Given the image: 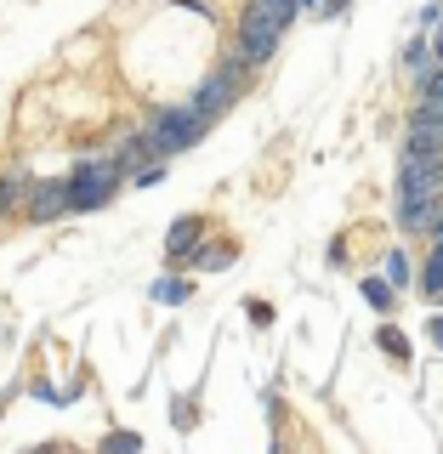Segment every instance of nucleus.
Here are the masks:
<instances>
[{
    "mask_svg": "<svg viewBox=\"0 0 443 454\" xmlns=\"http://www.w3.org/2000/svg\"><path fill=\"white\" fill-rule=\"evenodd\" d=\"M438 199H443V153H404V176H398L404 227H432Z\"/></svg>",
    "mask_w": 443,
    "mask_h": 454,
    "instance_id": "f257e3e1",
    "label": "nucleus"
},
{
    "mask_svg": "<svg viewBox=\"0 0 443 454\" xmlns=\"http://www.w3.org/2000/svg\"><path fill=\"white\" fill-rule=\"evenodd\" d=\"M296 6H302V0H250L245 23H239L245 63H267V57H273L279 35H284V28H290V18H296Z\"/></svg>",
    "mask_w": 443,
    "mask_h": 454,
    "instance_id": "f03ea898",
    "label": "nucleus"
},
{
    "mask_svg": "<svg viewBox=\"0 0 443 454\" xmlns=\"http://www.w3.org/2000/svg\"><path fill=\"white\" fill-rule=\"evenodd\" d=\"M205 137V120H199L194 108H160L148 120V131H142V142H148V153H182V148H194V142Z\"/></svg>",
    "mask_w": 443,
    "mask_h": 454,
    "instance_id": "7ed1b4c3",
    "label": "nucleus"
},
{
    "mask_svg": "<svg viewBox=\"0 0 443 454\" xmlns=\"http://www.w3.org/2000/svg\"><path fill=\"white\" fill-rule=\"evenodd\" d=\"M120 160H85L75 176H68V210H103L114 188H120Z\"/></svg>",
    "mask_w": 443,
    "mask_h": 454,
    "instance_id": "20e7f679",
    "label": "nucleus"
},
{
    "mask_svg": "<svg viewBox=\"0 0 443 454\" xmlns=\"http://www.w3.org/2000/svg\"><path fill=\"white\" fill-rule=\"evenodd\" d=\"M239 85H245V57H239V63H222L217 68V74H210L205 85H199V91H194V114H199V120H217V114H227V108H233V97H239Z\"/></svg>",
    "mask_w": 443,
    "mask_h": 454,
    "instance_id": "39448f33",
    "label": "nucleus"
},
{
    "mask_svg": "<svg viewBox=\"0 0 443 454\" xmlns=\"http://www.w3.org/2000/svg\"><path fill=\"white\" fill-rule=\"evenodd\" d=\"M23 216H28V222H57V216H68V176H63V182H28Z\"/></svg>",
    "mask_w": 443,
    "mask_h": 454,
    "instance_id": "423d86ee",
    "label": "nucleus"
},
{
    "mask_svg": "<svg viewBox=\"0 0 443 454\" xmlns=\"http://www.w3.org/2000/svg\"><path fill=\"white\" fill-rule=\"evenodd\" d=\"M409 153H443V108L421 103L409 120Z\"/></svg>",
    "mask_w": 443,
    "mask_h": 454,
    "instance_id": "0eeeda50",
    "label": "nucleus"
},
{
    "mask_svg": "<svg viewBox=\"0 0 443 454\" xmlns=\"http://www.w3.org/2000/svg\"><path fill=\"white\" fill-rule=\"evenodd\" d=\"M23 199H28V176L23 170H6V176H0V216H18Z\"/></svg>",
    "mask_w": 443,
    "mask_h": 454,
    "instance_id": "6e6552de",
    "label": "nucleus"
},
{
    "mask_svg": "<svg viewBox=\"0 0 443 454\" xmlns=\"http://www.w3.org/2000/svg\"><path fill=\"white\" fill-rule=\"evenodd\" d=\"M194 245H199V216H177V222H170V239H165V250L182 262V255H188Z\"/></svg>",
    "mask_w": 443,
    "mask_h": 454,
    "instance_id": "1a4fd4ad",
    "label": "nucleus"
},
{
    "mask_svg": "<svg viewBox=\"0 0 443 454\" xmlns=\"http://www.w3.org/2000/svg\"><path fill=\"white\" fill-rule=\"evenodd\" d=\"M421 290H426V295H443V245L432 250V262H426V273H421Z\"/></svg>",
    "mask_w": 443,
    "mask_h": 454,
    "instance_id": "9d476101",
    "label": "nucleus"
},
{
    "mask_svg": "<svg viewBox=\"0 0 443 454\" xmlns=\"http://www.w3.org/2000/svg\"><path fill=\"white\" fill-rule=\"evenodd\" d=\"M364 301L376 307V312H392V284H381V278H364Z\"/></svg>",
    "mask_w": 443,
    "mask_h": 454,
    "instance_id": "9b49d317",
    "label": "nucleus"
},
{
    "mask_svg": "<svg viewBox=\"0 0 443 454\" xmlns=\"http://www.w3.org/2000/svg\"><path fill=\"white\" fill-rule=\"evenodd\" d=\"M188 255L210 273V267H227V262H233V245H210V250H188Z\"/></svg>",
    "mask_w": 443,
    "mask_h": 454,
    "instance_id": "f8f14e48",
    "label": "nucleus"
},
{
    "mask_svg": "<svg viewBox=\"0 0 443 454\" xmlns=\"http://www.w3.org/2000/svg\"><path fill=\"white\" fill-rule=\"evenodd\" d=\"M188 284H177V278H165V284H154V301H165V307H182V301H188Z\"/></svg>",
    "mask_w": 443,
    "mask_h": 454,
    "instance_id": "ddd939ff",
    "label": "nucleus"
},
{
    "mask_svg": "<svg viewBox=\"0 0 443 454\" xmlns=\"http://www.w3.org/2000/svg\"><path fill=\"white\" fill-rule=\"evenodd\" d=\"M404 278H409V262H404V250H392V255H387V284L398 290Z\"/></svg>",
    "mask_w": 443,
    "mask_h": 454,
    "instance_id": "4468645a",
    "label": "nucleus"
},
{
    "mask_svg": "<svg viewBox=\"0 0 443 454\" xmlns=\"http://www.w3.org/2000/svg\"><path fill=\"white\" fill-rule=\"evenodd\" d=\"M381 347H387V352H392V358H409V340H404V335H398V330H381Z\"/></svg>",
    "mask_w": 443,
    "mask_h": 454,
    "instance_id": "2eb2a0df",
    "label": "nucleus"
},
{
    "mask_svg": "<svg viewBox=\"0 0 443 454\" xmlns=\"http://www.w3.org/2000/svg\"><path fill=\"white\" fill-rule=\"evenodd\" d=\"M160 182H165V165H142L137 170V188H160Z\"/></svg>",
    "mask_w": 443,
    "mask_h": 454,
    "instance_id": "dca6fc26",
    "label": "nucleus"
},
{
    "mask_svg": "<svg viewBox=\"0 0 443 454\" xmlns=\"http://www.w3.org/2000/svg\"><path fill=\"white\" fill-rule=\"evenodd\" d=\"M103 449H142V437H131V432H108Z\"/></svg>",
    "mask_w": 443,
    "mask_h": 454,
    "instance_id": "f3484780",
    "label": "nucleus"
},
{
    "mask_svg": "<svg viewBox=\"0 0 443 454\" xmlns=\"http://www.w3.org/2000/svg\"><path fill=\"white\" fill-rule=\"evenodd\" d=\"M426 103L443 108V74H426Z\"/></svg>",
    "mask_w": 443,
    "mask_h": 454,
    "instance_id": "a211bd4d",
    "label": "nucleus"
},
{
    "mask_svg": "<svg viewBox=\"0 0 443 454\" xmlns=\"http://www.w3.org/2000/svg\"><path fill=\"white\" fill-rule=\"evenodd\" d=\"M432 340H438V347H443V318H432Z\"/></svg>",
    "mask_w": 443,
    "mask_h": 454,
    "instance_id": "6ab92c4d",
    "label": "nucleus"
},
{
    "mask_svg": "<svg viewBox=\"0 0 443 454\" xmlns=\"http://www.w3.org/2000/svg\"><path fill=\"white\" fill-rule=\"evenodd\" d=\"M432 239H438V245H443V210H438V227H432Z\"/></svg>",
    "mask_w": 443,
    "mask_h": 454,
    "instance_id": "aec40b11",
    "label": "nucleus"
}]
</instances>
